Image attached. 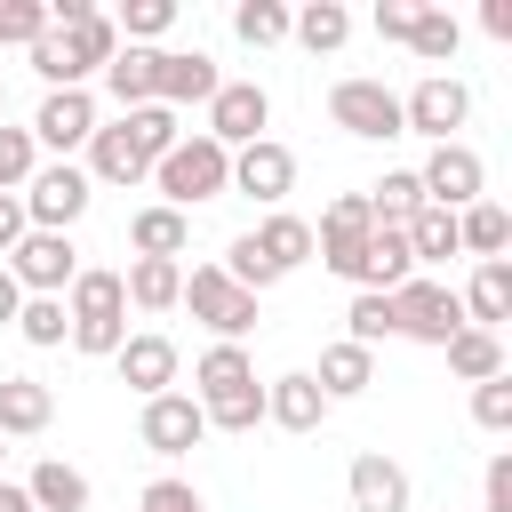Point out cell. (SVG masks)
Listing matches in <instances>:
<instances>
[{
	"mask_svg": "<svg viewBox=\"0 0 512 512\" xmlns=\"http://www.w3.org/2000/svg\"><path fill=\"white\" fill-rule=\"evenodd\" d=\"M264 424H280V432H320V424H328V400H320L312 368H296V376H272V384H264Z\"/></svg>",
	"mask_w": 512,
	"mask_h": 512,
	"instance_id": "obj_18",
	"label": "cell"
},
{
	"mask_svg": "<svg viewBox=\"0 0 512 512\" xmlns=\"http://www.w3.org/2000/svg\"><path fill=\"white\" fill-rule=\"evenodd\" d=\"M16 312H24V288H16V272L0 264V328H16Z\"/></svg>",
	"mask_w": 512,
	"mask_h": 512,
	"instance_id": "obj_50",
	"label": "cell"
},
{
	"mask_svg": "<svg viewBox=\"0 0 512 512\" xmlns=\"http://www.w3.org/2000/svg\"><path fill=\"white\" fill-rule=\"evenodd\" d=\"M32 168H40L32 128H8V120H0V192H24V184H32Z\"/></svg>",
	"mask_w": 512,
	"mask_h": 512,
	"instance_id": "obj_41",
	"label": "cell"
},
{
	"mask_svg": "<svg viewBox=\"0 0 512 512\" xmlns=\"http://www.w3.org/2000/svg\"><path fill=\"white\" fill-rule=\"evenodd\" d=\"M312 384H320V400L336 408V400H360L368 384H376V352H360V344H320V368H312Z\"/></svg>",
	"mask_w": 512,
	"mask_h": 512,
	"instance_id": "obj_20",
	"label": "cell"
},
{
	"mask_svg": "<svg viewBox=\"0 0 512 512\" xmlns=\"http://www.w3.org/2000/svg\"><path fill=\"white\" fill-rule=\"evenodd\" d=\"M352 512H408V472L384 448L352 456Z\"/></svg>",
	"mask_w": 512,
	"mask_h": 512,
	"instance_id": "obj_22",
	"label": "cell"
},
{
	"mask_svg": "<svg viewBox=\"0 0 512 512\" xmlns=\"http://www.w3.org/2000/svg\"><path fill=\"white\" fill-rule=\"evenodd\" d=\"M360 200H368V216H376V224H408V216L424 208V184H416V168H384Z\"/></svg>",
	"mask_w": 512,
	"mask_h": 512,
	"instance_id": "obj_34",
	"label": "cell"
},
{
	"mask_svg": "<svg viewBox=\"0 0 512 512\" xmlns=\"http://www.w3.org/2000/svg\"><path fill=\"white\" fill-rule=\"evenodd\" d=\"M472 120V88L456 72H424L408 96H400V128L408 136H432V144H456V128Z\"/></svg>",
	"mask_w": 512,
	"mask_h": 512,
	"instance_id": "obj_7",
	"label": "cell"
},
{
	"mask_svg": "<svg viewBox=\"0 0 512 512\" xmlns=\"http://www.w3.org/2000/svg\"><path fill=\"white\" fill-rule=\"evenodd\" d=\"M456 296H464V320L496 336V328L512 320V264H504V256H496V264H480V272H472V288H456Z\"/></svg>",
	"mask_w": 512,
	"mask_h": 512,
	"instance_id": "obj_26",
	"label": "cell"
},
{
	"mask_svg": "<svg viewBox=\"0 0 512 512\" xmlns=\"http://www.w3.org/2000/svg\"><path fill=\"white\" fill-rule=\"evenodd\" d=\"M224 88V72H216V56L208 48H160V88H152V104H208Z\"/></svg>",
	"mask_w": 512,
	"mask_h": 512,
	"instance_id": "obj_16",
	"label": "cell"
},
{
	"mask_svg": "<svg viewBox=\"0 0 512 512\" xmlns=\"http://www.w3.org/2000/svg\"><path fill=\"white\" fill-rule=\"evenodd\" d=\"M120 128H128V144H136V160H144V168H160V160L184 144V128H176V112H168V104H136V112H120Z\"/></svg>",
	"mask_w": 512,
	"mask_h": 512,
	"instance_id": "obj_31",
	"label": "cell"
},
{
	"mask_svg": "<svg viewBox=\"0 0 512 512\" xmlns=\"http://www.w3.org/2000/svg\"><path fill=\"white\" fill-rule=\"evenodd\" d=\"M112 368H120V384H128V392H144V400L176 392V344H168L160 328H136V336L112 352Z\"/></svg>",
	"mask_w": 512,
	"mask_h": 512,
	"instance_id": "obj_15",
	"label": "cell"
},
{
	"mask_svg": "<svg viewBox=\"0 0 512 512\" xmlns=\"http://www.w3.org/2000/svg\"><path fill=\"white\" fill-rule=\"evenodd\" d=\"M8 272H16L24 296H64L80 280V248H72V232H24L8 248Z\"/></svg>",
	"mask_w": 512,
	"mask_h": 512,
	"instance_id": "obj_9",
	"label": "cell"
},
{
	"mask_svg": "<svg viewBox=\"0 0 512 512\" xmlns=\"http://www.w3.org/2000/svg\"><path fill=\"white\" fill-rule=\"evenodd\" d=\"M264 120H272V96L256 88V80H224L216 96H208V144H224V152H240V144H256L264 136Z\"/></svg>",
	"mask_w": 512,
	"mask_h": 512,
	"instance_id": "obj_11",
	"label": "cell"
},
{
	"mask_svg": "<svg viewBox=\"0 0 512 512\" xmlns=\"http://www.w3.org/2000/svg\"><path fill=\"white\" fill-rule=\"evenodd\" d=\"M184 240H192V216H176V208H160V200L128 216V248H136V256H168V264H176Z\"/></svg>",
	"mask_w": 512,
	"mask_h": 512,
	"instance_id": "obj_29",
	"label": "cell"
},
{
	"mask_svg": "<svg viewBox=\"0 0 512 512\" xmlns=\"http://www.w3.org/2000/svg\"><path fill=\"white\" fill-rule=\"evenodd\" d=\"M248 240L272 256V272H280V280H288L296 264H312V224H304V216H280V208H272V216L248 232Z\"/></svg>",
	"mask_w": 512,
	"mask_h": 512,
	"instance_id": "obj_32",
	"label": "cell"
},
{
	"mask_svg": "<svg viewBox=\"0 0 512 512\" xmlns=\"http://www.w3.org/2000/svg\"><path fill=\"white\" fill-rule=\"evenodd\" d=\"M64 312H72V352L112 360V352L128 344V296H120V272L80 264V280L64 288Z\"/></svg>",
	"mask_w": 512,
	"mask_h": 512,
	"instance_id": "obj_2",
	"label": "cell"
},
{
	"mask_svg": "<svg viewBox=\"0 0 512 512\" xmlns=\"http://www.w3.org/2000/svg\"><path fill=\"white\" fill-rule=\"evenodd\" d=\"M104 88H112V104H120V112L152 104V88H160V48H128V40H120V56L104 64Z\"/></svg>",
	"mask_w": 512,
	"mask_h": 512,
	"instance_id": "obj_25",
	"label": "cell"
},
{
	"mask_svg": "<svg viewBox=\"0 0 512 512\" xmlns=\"http://www.w3.org/2000/svg\"><path fill=\"white\" fill-rule=\"evenodd\" d=\"M480 24H488L496 40H512V0H488V8H480Z\"/></svg>",
	"mask_w": 512,
	"mask_h": 512,
	"instance_id": "obj_51",
	"label": "cell"
},
{
	"mask_svg": "<svg viewBox=\"0 0 512 512\" xmlns=\"http://www.w3.org/2000/svg\"><path fill=\"white\" fill-rule=\"evenodd\" d=\"M224 272H232V280H240V288H248V296H264V288H272V280H280V272H272V256H264V248H256V240H248V232H240V240H232V248H224Z\"/></svg>",
	"mask_w": 512,
	"mask_h": 512,
	"instance_id": "obj_43",
	"label": "cell"
},
{
	"mask_svg": "<svg viewBox=\"0 0 512 512\" xmlns=\"http://www.w3.org/2000/svg\"><path fill=\"white\" fill-rule=\"evenodd\" d=\"M176 304H192V320H200V328H208L216 344H240V336L256 328V296H248V288H240V280H232L224 264H192V272H184V296H176Z\"/></svg>",
	"mask_w": 512,
	"mask_h": 512,
	"instance_id": "obj_4",
	"label": "cell"
},
{
	"mask_svg": "<svg viewBox=\"0 0 512 512\" xmlns=\"http://www.w3.org/2000/svg\"><path fill=\"white\" fill-rule=\"evenodd\" d=\"M400 232H408V256H416V264H448V256H464V248H456V216L432 208V200H424Z\"/></svg>",
	"mask_w": 512,
	"mask_h": 512,
	"instance_id": "obj_35",
	"label": "cell"
},
{
	"mask_svg": "<svg viewBox=\"0 0 512 512\" xmlns=\"http://www.w3.org/2000/svg\"><path fill=\"white\" fill-rule=\"evenodd\" d=\"M16 200H24V224H32V232H72V224L88 216L96 184H88V168H72V160H48V168H32V184H24Z\"/></svg>",
	"mask_w": 512,
	"mask_h": 512,
	"instance_id": "obj_6",
	"label": "cell"
},
{
	"mask_svg": "<svg viewBox=\"0 0 512 512\" xmlns=\"http://www.w3.org/2000/svg\"><path fill=\"white\" fill-rule=\"evenodd\" d=\"M144 176H152V168L136 160V144H128V128H120V120L88 136V184H144Z\"/></svg>",
	"mask_w": 512,
	"mask_h": 512,
	"instance_id": "obj_28",
	"label": "cell"
},
{
	"mask_svg": "<svg viewBox=\"0 0 512 512\" xmlns=\"http://www.w3.org/2000/svg\"><path fill=\"white\" fill-rule=\"evenodd\" d=\"M416 184H424V200L432 208H472V200H488V160L472 152V144H432V160L416 168Z\"/></svg>",
	"mask_w": 512,
	"mask_h": 512,
	"instance_id": "obj_10",
	"label": "cell"
},
{
	"mask_svg": "<svg viewBox=\"0 0 512 512\" xmlns=\"http://www.w3.org/2000/svg\"><path fill=\"white\" fill-rule=\"evenodd\" d=\"M24 232H32V224H24V200H16V192H0V264H8V248H16Z\"/></svg>",
	"mask_w": 512,
	"mask_h": 512,
	"instance_id": "obj_49",
	"label": "cell"
},
{
	"mask_svg": "<svg viewBox=\"0 0 512 512\" xmlns=\"http://www.w3.org/2000/svg\"><path fill=\"white\" fill-rule=\"evenodd\" d=\"M344 320H352V336H344V344H360V352H376V344L392 336V296H368V288H360V296L344 304Z\"/></svg>",
	"mask_w": 512,
	"mask_h": 512,
	"instance_id": "obj_40",
	"label": "cell"
},
{
	"mask_svg": "<svg viewBox=\"0 0 512 512\" xmlns=\"http://www.w3.org/2000/svg\"><path fill=\"white\" fill-rule=\"evenodd\" d=\"M112 56H120V32H112L104 8H88V16H72V24H48V32L32 40V72H40L48 88H88V72H104Z\"/></svg>",
	"mask_w": 512,
	"mask_h": 512,
	"instance_id": "obj_1",
	"label": "cell"
},
{
	"mask_svg": "<svg viewBox=\"0 0 512 512\" xmlns=\"http://www.w3.org/2000/svg\"><path fill=\"white\" fill-rule=\"evenodd\" d=\"M16 336H24V344H40V352H48V344H64V336H72V312H64V296H24V312H16Z\"/></svg>",
	"mask_w": 512,
	"mask_h": 512,
	"instance_id": "obj_37",
	"label": "cell"
},
{
	"mask_svg": "<svg viewBox=\"0 0 512 512\" xmlns=\"http://www.w3.org/2000/svg\"><path fill=\"white\" fill-rule=\"evenodd\" d=\"M488 512H512V456H488V480H480Z\"/></svg>",
	"mask_w": 512,
	"mask_h": 512,
	"instance_id": "obj_48",
	"label": "cell"
},
{
	"mask_svg": "<svg viewBox=\"0 0 512 512\" xmlns=\"http://www.w3.org/2000/svg\"><path fill=\"white\" fill-rule=\"evenodd\" d=\"M24 496H32V512H88V472L64 464V456H40L32 480H24Z\"/></svg>",
	"mask_w": 512,
	"mask_h": 512,
	"instance_id": "obj_24",
	"label": "cell"
},
{
	"mask_svg": "<svg viewBox=\"0 0 512 512\" xmlns=\"http://www.w3.org/2000/svg\"><path fill=\"white\" fill-rule=\"evenodd\" d=\"M152 184H160V208L192 216L200 200H224V192H232V152L208 144V136H184V144L152 168Z\"/></svg>",
	"mask_w": 512,
	"mask_h": 512,
	"instance_id": "obj_3",
	"label": "cell"
},
{
	"mask_svg": "<svg viewBox=\"0 0 512 512\" xmlns=\"http://www.w3.org/2000/svg\"><path fill=\"white\" fill-rule=\"evenodd\" d=\"M0 464H8V440H0Z\"/></svg>",
	"mask_w": 512,
	"mask_h": 512,
	"instance_id": "obj_54",
	"label": "cell"
},
{
	"mask_svg": "<svg viewBox=\"0 0 512 512\" xmlns=\"http://www.w3.org/2000/svg\"><path fill=\"white\" fill-rule=\"evenodd\" d=\"M416 8L424 0H376V40H408L416 32Z\"/></svg>",
	"mask_w": 512,
	"mask_h": 512,
	"instance_id": "obj_47",
	"label": "cell"
},
{
	"mask_svg": "<svg viewBox=\"0 0 512 512\" xmlns=\"http://www.w3.org/2000/svg\"><path fill=\"white\" fill-rule=\"evenodd\" d=\"M328 120H336L344 136H360V144L408 136V128H400V88H384V80H336V88H328Z\"/></svg>",
	"mask_w": 512,
	"mask_h": 512,
	"instance_id": "obj_8",
	"label": "cell"
},
{
	"mask_svg": "<svg viewBox=\"0 0 512 512\" xmlns=\"http://www.w3.org/2000/svg\"><path fill=\"white\" fill-rule=\"evenodd\" d=\"M400 280H416L408 232H400V224H376V232L360 240V272H352V288H368V296H392Z\"/></svg>",
	"mask_w": 512,
	"mask_h": 512,
	"instance_id": "obj_17",
	"label": "cell"
},
{
	"mask_svg": "<svg viewBox=\"0 0 512 512\" xmlns=\"http://www.w3.org/2000/svg\"><path fill=\"white\" fill-rule=\"evenodd\" d=\"M120 296H128L136 312H176V296H184V264H168V256H136V264L120 272Z\"/></svg>",
	"mask_w": 512,
	"mask_h": 512,
	"instance_id": "obj_23",
	"label": "cell"
},
{
	"mask_svg": "<svg viewBox=\"0 0 512 512\" xmlns=\"http://www.w3.org/2000/svg\"><path fill=\"white\" fill-rule=\"evenodd\" d=\"M200 416H208V432H256V424H264V384H248V392H232V400H208Z\"/></svg>",
	"mask_w": 512,
	"mask_h": 512,
	"instance_id": "obj_42",
	"label": "cell"
},
{
	"mask_svg": "<svg viewBox=\"0 0 512 512\" xmlns=\"http://www.w3.org/2000/svg\"><path fill=\"white\" fill-rule=\"evenodd\" d=\"M144 512H208V504H200V488H192V480H176V472H160V480L144 488Z\"/></svg>",
	"mask_w": 512,
	"mask_h": 512,
	"instance_id": "obj_46",
	"label": "cell"
},
{
	"mask_svg": "<svg viewBox=\"0 0 512 512\" xmlns=\"http://www.w3.org/2000/svg\"><path fill=\"white\" fill-rule=\"evenodd\" d=\"M456 248H464V256H480V264H496V256L512 248V216H504L496 200H472V208H456Z\"/></svg>",
	"mask_w": 512,
	"mask_h": 512,
	"instance_id": "obj_30",
	"label": "cell"
},
{
	"mask_svg": "<svg viewBox=\"0 0 512 512\" xmlns=\"http://www.w3.org/2000/svg\"><path fill=\"white\" fill-rule=\"evenodd\" d=\"M232 32H240L248 48H280V40H288V8H280V0H240V8H232Z\"/></svg>",
	"mask_w": 512,
	"mask_h": 512,
	"instance_id": "obj_39",
	"label": "cell"
},
{
	"mask_svg": "<svg viewBox=\"0 0 512 512\" xmlns=\"http://www.w3.org/2000/svg\"><path fill=\"white\" fill-rule=\"evenodd\" d=\"M256 384V360H248V344H208L200 360H192V400L208 408V400H232V392H248Z\"/></svg>",
	"mask_w": 512,
	"mask_h": 512,
	"instance_id": "obj_21",
	"label": "cell"
},
{
	"mask_svg": "<svg viewBox=\"0 0 512 512\" xmlns=\"http://www.w3.org/2000/svg\"><path fill=\"white\" fill-rule=\"evenodd\" d=\"M48 32V0H0V48H32Z\"/></svg>",
	"mask_w": 512,
	"mask_h": 512,
	"instance_id": "obj_44",
	"label": "cell"
},
{
	"mask_svg": "<svg viewBox=\"0 0 512 512\" xmlns=\"http://www.w3.org/2000/svg\"><path fill=\"white\" fill-rule=\"evenodd\" d=\"M440 352H448V368H456L464 384H488V376H512V368H504V336H488V328H456V336H448Z\"/></svg>",
	"mask_w": 512,
	"mask_h": 512,
	"instance_id": "obj_33",
	"label": "cell"
},
{
	"mask_svg": "<svg viewBox=\"0 0 512 512\" xmlns=\"http://www.w3.org/2000/svg\"><path fill=\"white\" fill-rule=\"evenodd\" d=\"M288 40H304L312 56H336V48L352 40V8H344V0H304V8L288 16Z\"/></svg>",
	"mask_w": 512,
	"mask_h": 512,
	"instance_id": "obj_27",
	"label": "cell"
},
{
	"mask_svg": "<svg viewBox=\"0 0 512 512\" xmlns=\"http://www.w3.org/2000/svg\"><path fill=\"white\" fill-rule=\"evenodd\" d=\"M96 128L104 120H96V96L88 88H48L40 112H32V144H48V152H88Z\"/></svg>",
	"mask_w": 512,
	"mask_h": 512,
	"instance_id": "obj_14",
	"label": "cell"
},
{
	"mask_svg": "<svg viewBox=\"0 0 512 512\" xmlns=\"http://www.w3.org/2000/svg\"><path fill=\"white\" fill-rule=\"evenodd\" d=\"M168 24H176V0H128V8L112 16V32H120L128 48H152Z\"/></svg>",
	"mask_w": 512,
	"mask_h": 512,
	"instance_id": "obj_38",
	"label": "cell"
},
{
	"mask_svg": "<svg viewBox=\"0 0 512 512\" xmlns=\"http://www.w3.org/2000/svg\"><path fill=\"white\" fill-rule=\"evenodd\" d=\"M0 512H32V496H24V480H0Z\"/></svg>",
	"mask_w": 512,
	"mask_h": 512,
	"instance_id": "obj_52",
	"label": "cell"
},
{
	"mask_svg": "<svg viewBox=\"0 0 512 512\" xmlns=\"http://www.w3.org/2000/svg\"><path fill=\"white\" fill-rule=\"evenodd\" d=\"M136 440H144L152 456H192V448L208 440V416H200V400H192V392H160V400H144Z\"/></svg>",
	"mask_w": 512,
	"mask_h": 512,
	"instance_id": "obj_13",
	"label": "cell"
},
{
	"mask_svg": "<svg viewBox=\"0 0 512 512\" xmlns=\"http://www.w3.org/2000/svg\"><path fill=\"white\" fill-rule=\"evenodd\" d=\"M232 192H240V200H256V208H280V200L296 192V152H288V144H272V136L240 144V152H232Z\"/></svg>",
	"mask_w": 512,
	"mask_h": 512,
	"instance_id": "obj_12",
	"label": "cell"
},
{
	"mask_svg": "<svg viewBox=\"0 0 512 512\" xmlns=\"http://www.w3.org/2000/svg\"><path fill=\"white\" fill-rule=\"evenodd\" d=\"M472 424H480V432H512V376L472 384Z\"/></svg>",
	"mask_w": 512,
	"mask_h": 512,
	"instance_id": "obj_45",
	"label": "cell"
},
{
	"mask_svg": "<svg viewBox=\"0 0 512 512\" xmlns=\"http://www.w3.org/2000/svg\"><path fill=\"white\" fill-rule=\"evenodd\" d=\"M0 120H8V88H0Z\"/></svg>",
	"mask_w": 512,
	"mask_h": 512,
	"instance_id": "obj_53",
	"label": "cell"
},
{
	"mask_svg": "<svg viewBox=\"0 0 512 512\" xmlns=\"http://www.w3.org/2000/svg\"><path fill=\"white\" fill-rule=\"evenodd\" d=\"M56 424V392L40 376H0V440H32Z\"/></svg>",
	"mask_w": 512,
	"mask_h": 512,
	"instance_id": "obj_19",
	"label": "cell"
},
{
	"mask_svg": "<svg viewBox=\"0 0 512 512\" xmlns=\"http://www.w3.org/2000/svg\"><path fill=\"white\" fill-rule=\"evenodd\" d=\"M456 328H472V320H464V296H456L448 280H424V272H416V280H400V288H392V336H408V344H432V352H440Z\"/></svg>",
	"mask_w": 512,
	"mask_h": 512,
	"instance_id": "obj_5",
	"label": "cell"
},
{
	"mask_svg": "<svg viewBox=\"0 0 512 512\" xmlns=\"http://www.w3.org/2000/svg\"><path fill=\"white\" fill-rule=\"evenodd\" d=\"M408 48H416L424 64H448V56L464 48V24H456L448 8H416V32H408Z\"/></svg>",
	"mask_w": 512,
	"mask_h": 512,
	"instance_id": "obj_36",
	"label": "cell"
}]
</instances>
